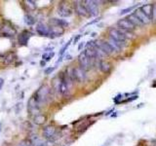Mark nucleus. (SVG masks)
Wrapping results in <instances>:
<instances>
[{
	"label": "nucleus",
	"mask_w": 156,
	"mask_h": 146,
	"mask_svg": "<svg viewBox=\"0 0 156 146\" xmlns=\"http://www.w3.org/2000/svg\"><path fill=\"white\" fill-rule=\"evenodd\" d=\"M3 85H4V79L3 78H0V90L2 89Z\"/></svg>",
	"instance_id": "c9c22d12"
},
{
	"label": "nucleus",
	"mask_w": 156,
	"mask_h": 146,
	"mask_svg": "<svg viewBox=\"0 0 156 146\" xmlns=\"http://www.w3.org/2000/svg\"><path fill=\"white\" fill-rule=\"evenodd\" d=\"M78 61H79V63H80V67L84 69L85 71H87V70L91 69V67H92V60L87 57V55H86L85 52L80 53V55H78Z\"/></svg>",
	"instance_id": "7ed1b4c3"
},
{
	"label": "nucleus",
	"mask_w": 156,
	"mask_h": 146,
	"mask_svg": "<svg viewBox=\"0 0 156 146\" xmlns=\"http://www.w3.org/2000/svg\"><path fill=\"white\" fill-rule=\"evenodd\" d=\"M24 22L25 25H33L34 23L36 22V20H35V18L32 17L31 15H25L24 17Z\"/></svg>",
	"instance_id": "5701e85b"
},
{
	"label": "nucleus",
	"mask_w": 156,
	"mask_h": 146,
	"mask_svg": "<svg viewBox=\"0 0 156 146\" xmlns=\"http://www.w3.org/2000/svg\"><path fill=\"white\" fill-rule=\"evenodd\" d=\"M96 35H97V34L95 33V32H94V33H92V36H93V37H95V36H96Z\"/></svg>",
	"instance_id": "ea45409f"
},
{
	"label": "nucleus",
	"mask_w": 156,
	"mask_h": 146,
	"mask_svg": "<svg viewBox=\"0 0 156 146\" xmlns=\"http://www.w3.org/2000/svg\"><path fill=\"white\" fill-rule=\"evenodd\" d=\"M36 31H37V33L39 35H41V36L50 37V27L43 22H39L38 25H37Z\"/></svg>",
	"instance_id": "9d476101"
},
{
	"label": "nucleus",
	"mask_w": 156,
	"mask_h": 146,
	"mask_svg": "<svg viewBox=\"0 0 156 146\" xmlns=\"http://www.w3.org/2000/svg\"><path fill=\"white\" fill-rule=\"evenodd\" d=\"M55 70V67H48V68H46L45 69V71H44V73L46 75H48V74H51L52 72H53Z\"/></svg>",
	"instance_id": "2f4dec72"
},
{
	"label": "nucleus",
	"mask_w": 156,
	"mask_h": 146,
	"mask_svg": "<svg viewBox=\"0 0 156 146\" xmlns=\"http://www.w3.org/2000/svg\"><path fill=\"white\" fill-rule=\"evenodd\" d=\"M85 5L86 9H87L89 15L91 17H96L99 15V6H98V1H92V0H87V1L83 2Z\"/></svg>",
	"instance_id": "f03ea898"
},
{
	"label": "nucleus",
	"mask_w": 156,
	"mask_h": 146,
	"mask_svg": "<svg viewBox=\"0 0 156 146\" xmlns=\"http://www.w3.org/2000/svg\"><path fill=\"white\" fill-rule=\"evenodd\" d=\"M56 133V128L54 126H47L43 130V136L47 139H52Z\"/></svg>",
	"instance_id": "4468645a"
},
{
	"label": "nucleus",
	"mask_w": 156,
	"mask_h": 146,
	"mask_svg": "<svg viewBox=\"0 0 156 146\" xmlns=\"http://www.w3.org/2000/svg\"><path fill=\"white\" fill-rule=\"evenodd\" d=\"M31 37V33L28 31H22V33H20L18 35V41L21 45L27 46L28 43V40Z\"/></svg>",
	"instance_id": "ddd939ff"
},
{
	"label": "nucleus",
	"mask_w": 156,
	"mask_h": 146,
	"mask_svg": "<svg viewBox=\"0 0 156 146\" xmlns=\"http://www.w3.org/2000/svg\"><path fill=\"white\" fill-rule=\"evenodd\" d=\"M155 146H156V145H155Z\"/></svg>",
	"instance_id": "79ce46f5"
},
{
	"label": "nucleus",
	"mask_w": 156,
	"mask_h": 146,
	"mask_svg": "<svg viewBox=\"0 0 156 146\" xmlns=\"http://www.w3.org/2000/svg\"><path fill=\"white\" fill-rule=\"evenodd\" d=\"M99 20H100V18H99V19H96V20H92V22H88V23H87V25H93V23L97 22H99Z\"/></svg>",
	"instance_id": "f704fd0d"
},
{
	"label": "nucleus",
	"mask_w": 156,
	"mask_h": 146,
	"mask_svg": "<svg viewBox=\"0 0 156 146\" xmlns=\"http://www.w3.org/2000/svg\"><path fill=\"white\" fill-rule=\"evenodd\" d=\"M151 20L156 22V3L155 4H153V9H152V17H151Z\"/></svg>",
	"instance_id": "c756f323"
},
{
	"label": "nucleus",
	"mask_w": 156,
	"mask_h": 146,
	"mask_svg": "<svg viewBox=\"0 0 156 146\" xmlns=\"http://www.w3.org/2000/svg\"><path fill=\"white\" fill-rule=\"evenodd\" d=\"M25 3H27V6H28L31 10H33V9L36 8V2L35 1H32V0H27Z\"/></svg>",
	"instance_id": "c85d7f7f"
},
{
	"label": "nucleus",
	"mask_w": 156,
	"mask_h": 146,
	"mask_svg": "<svg viewBox=\"0 0 156 146\" xmlns=\"http://www.w3.org/2000/svg\"><path fill=\"white\" fill-rule=\"evenodd\" d=\"M1 32L5 35V36H13V35H16V33H17L16 29L8 25H4L2 26Z\"/></svg>",
	"instance_id": "f3484780"
},
{
	"label": "nucleus",
	"mask_w": 156,
	"mask_h": 146,
	"mask_svg": "<svg viewBox=\"0 0 156 146\" xmlns=\"http://www.w3.org/2000/svg\"><path fill=\"white\" fill-rule=\"evenodd\" d=\"M81 36H82V35H80V34H79V35H77V36L74 38V39H73V42H74V44H76V43H77V41L80 39V37H81Z\"/></svg>",
	"instance_id": "72a5a7b5"
},
{
	"label": "nucleus",
	"mask_w": 156,
	"mask_h": 146,
	"mask_svg": "<svg viewBox=\"0 0 156 146\" xmlns=\"http://www.w3.org/2000/svg\"><path fill=\"white\" fill-rule=\"evenodd\" d=\"M50 23L52 25H57V26H60V27L65 28L66 26L68 25V22H66L65 20H63V19H56V18H54V19H51L50 20Z\"/></svg>",
	"instance_id": "a211bd4d"
},
{
	"label": "nucleus",
	"mask_w": 156,
	"mask_h": 146,
	"mask_svg": "<svg viewBox=\"0 0 156 146\" xmlns=\"http://www.w3.org/2000/svg\"><path fill=\"white\" fill-rule=\"evenodd\" d=\"M60 83H62V77H60V76L53 79V87H54V89L57 91V92H59Z\"/></svg>",
	"instance_id": "b1692460"
},
{
	"label": "nucleus",
	"mask_w": 156,
	"mask_h": 146,
	"mask_svg": "<svg viewBox=\"0 0 156 146\" xmlns=\"http://www.w3.org/2000/svg\"><path fill=\"white\" fill-rule=\"evenodd\" d=\"M27 110H28V112L30 114H33L34 116L39 114L40 112V105L37 103L35 98H34L33 96H31L27 102Z\"/></svg>",
	"instance_id": "39448f33"
},
{
	"label": "nucleus",
	"mask_w": 156,
	"mask_h": 146,
	"mask_svg": "<svg viewBox=\"0 0 156 146\" xmlns=\"http://www.w3.org/2000/svg\"><path fill=\"white\" fill-rule=\"evenodd\" d=\"M0 31H1V29H0Z\"/></svg>",
	"instance_id": "a19ab883"
},
{
	"label": "nucleus",
	"mask_w": 156,
	"mask_h": 146,
	"mask_svg": "<svg viewBox=\"0 0 156 146\" xmlns=\"http://www.w3.org/2000/svg\"><path fill=\"white\" fill-rule=\"evenodd\" d=\"M74 8H75V12L81 17H89V15L87 9H86L85 5L83 4V2L80 1H76L74 3Z\"/></svg>",
	"instance_id": "6e6552de"
},
{
	"label": "nucleus",
	"mask_w": 156,
	"mask_h": 146,
	"mask_svg": "<svg viewBox=\"0 0 156 146\" xmlns=\"http://www.w3.org/2000/svg\"><path fill=\"white\" fill-rule=\"evenodd\" d=\"M20 145H22V146H34V141H32L31 139H25Z\"/></svg>",
	"instance_id": "cd10ccee"
},
{
	"label": "nucleus",
	"mask_w": 156,
	"mask_h": 146,
	"mask_svg": "<svg viewBox=\"0 0 156 146\" xmlns=\"http://www.w3.org/2000/svg\"><path fill=\"white\" fill-rule=\"evenodd\" d=\"M71 41H72V39H70V40H69V41H68V42H67V43H66V44H65V46H63L62 49H60V57H63V54H65V52L66 51V50H67V48H68V46H69V45H70Z\"/></svg>",
	"instance_id": "bb28decb"
},
{
	"label": "nucleus",
	"mask_w": 156,
	"mask_h": 146,
	"mask_svg": "<svg viewBox=\"0 0 156 146\" xmlns=\"http://www.w3.org/2000/svg\"><path fill=\"white\" fill-rule=\"evenodd\" d=\"M58 13H59L60 17L67 18V17H70L72 15V10L67 4L62 3V4L59 6V8H58Z\"/></svg>",
	"instance_id": "0eeeda50"
},
{
	"label": "nucleus",
	"mask_w": 156,
	"mask_h": 146,
	"mask_svg": "<svg viewBox=\"0 0 156 146\" xmlns=\"http://www.w3.org/2000/svg\"><path fill=\"white\" fill-rule=\"evenodd\" d=\"M133 9H135V6H132V7H129V8H126V9H123V10H121L120 14L121 15H124L126 13H128V12H131Z\"/></svg>",
	"instance_id": "7c9ffc66"
},
{
	"label": "nucleus",
	"mask_w": 156,
	"mask_h": 146,
	"mask_svg": "<svg viewBox=\"0 0 156 146\" xmlns=\"http://www.w3.org/2000/svg\"><path fill=\"white\" fill-rule=\"evenodd\" d=\"M84 46H85V43L84 42H81V43L79 44V46H78V50H79V51H81Z\"/></svg>",
	"instance_id": "473e14b6"
},
{
	"label": "nucleus",
	"mask_w": 156,
	"mask_h": 146,
	"mask_svg": "<svg viewBox=\"0 0 156 146\" xmlns=\"http://www.w3.org/2000/svg\"><path fill=\"white\" fill-rule=\"evenodd\" d=\"M45 64H46V61L45 60H41V61H40V65H41V66H44Z\"/></svg>",
	"instance_id": "4c0bfd02"
},
{
	"label": "nucleus",
	"mask_w": 156,
	"mask_h": 146,
	"mask_svg": "<svg viewBox=\"0 0 156 146\" xmlns=\"http://www.w3.org/2000/svg\"><path fill=\"white\" fill-rule=\"evenodd\" d=\"M70 58H71L70 55H66V60H70Z\"/></svg>",
	"instance_id": "58836bf2"
},
{
	"label": "nucleus",
	"mask_w": 156,
	"mask_h": 146,
	"mask_svg": "<svg viewBox=\"0 0 156 146\" xmlns=\"http://www.w3.org/2000/svg\"><path fill=\"white\" fill-rule=\"evenodd\" d=\"M16 58V55L15 54H13V53H11V54L8 55V57L5 58V61H6V63L7 64H9V63H12L13 62V60Z\"/></svg>",
	"instance_id": "a878e982"
},
{
	"label": "nucleus",
	"mask_w": 156,
	"mask_h": 146,
	"mask_svg": "<svg viewBox=\"0 0 156 146\" xmlns=\"http://www.w3.org/2000/svg\"><path fill=\"white\" fill-rule=\"evenodd\" d=\"M133 14H135L136 16L138 18V20L143 23V25H148V23L150 22V20H150V18H148L145 14H143V12L141 11L140 8L137 9V10H135V12Z\"/></svg>",
	"instance_id": "2eb2a0df"
},
{
	"label": "nucleus",
	"mask_w": 156,
	"mask_h": 146,
	"mask_svg": "<svg viewBox=\"0 0 156 146\" xmlns=\"http://www.w3.org/2000/svg\"><path fill=\"white\" fill-rule=\"evenodd\" d=\"M141 11L143 12V14H145L147 17L150 18L151 20L152 17V9H153V4H144L143 6H141Z\"/></svg>",
	"instance_id": "aec40b11"
},
{
	"label": "nucleus",
	"mask_w": 156,
	"mask_h": 146,
	"mask_svg": "<svg viewBox=\"0 0 156 146\" xmlns=\"http://www.w3.org/2000/svg\"><path fill=\"white\" fill-rule=\"evenodd\" d=\"M51 90L47 85H43L37 90V92L34 93V95H32L35 98L36 102L39 105L44 104L45 102H47L49 100V96H50Z\"/></svg>",
	"instance_id": "f257e3e1"
},
{
	"label": "nucleus",
	"mask_w": 156,
	"mask_h": 146,
	"mask_svg": "<svg viewBox=\"0 0 156 146\" xmlns=\"http://www.w3.org/2000/svg\"><path fill=\"white\" fill-rule=\"evenodd\" d=\"M108 43L109 44V46L111 47V49L113 50V52H120L122 48L125 45L124 44H121L119 42H117V41L113 40L112 38L108 37Z\"/></svg>",
	"instance_id": "dca6fc26"
},
{
	"label": "nucleus",
	"mask_w": 156,
	"mask_h": 146,
	"mask_svg": "<svg viewBox=\"0 0 156 146\" xmlns=\"http://www.w3.org/2000/svg\"><path fill=\"white\" fill-rule=\"evenodd\" d=\"M49 27H50V38L62 36L65 33V28L60 27V26L52 25V26H49Z\"/></svg>",
	"instance_id": "f8f14e48"
},
{
	"label": "nucleus",
	"mask_w": 156,
	"mask_h": 146,
	"mask_svg": "<svg viewBox=\"0 0 156 146\" xmlns=\"http://www.w3.org/2000/svg\"><path fill=\"white\" fill-rule=\"evenodd\" d=\"M126 19L128 20H130V22H131L133 25H135L136 27H137V26H141V25H143V23L141 22L140 20H138V18L137 16H136L135 14L129 15V16L127 17Z\"/></svg>",
	"instance_id": "412c9836"
},
{
	"label": "nucleus",
	"mask_w": 156,
	"mask_h": 146,
	"mask_svg": "<svg viewBox=\"0 0 156 146\" xmlns=\"http://www.w3.org/2000/svg\"><path fill=\"white\" fill-rule=\"evenodd\" d=\"M73 73H74L75 81L79 82V83H82V82H84L86 80V78H87V75H86V71L83 68H81L80 66L74 67V68H73Z\"/></svg>",
	"instance_id": "423d86ee"
},
{
	"label": "nucleus",
	"mask_w": 156,
	"mask_h": 146,
	"mask_svg": "<svg viewBox=\"0 0 156 146\" xmlns=\"http://www.w3.org/2000/svg\"><path fill=\"white\" fill-rule=\"evenodd\" d=\"M97 45L99 46V48L105 53V55H110L113 53V50L111 49V47L109 46V44L108 43V41H96Z\"/></svg>",
	"instance_id": "9b49d317"
},
{
	"label": "nucleus",
	"mask_w": 156,
	"mask_h": 146,
	"mask_svg": "<svg viewBox=\"0 0 156 146\" xmlns=\"http://www.w3.org/2000/svg\"><path fill=\"white\" fill-rule=\"evenodd\" d=\"M54 55H55V54H54L53 52H51L50 54H49V53H45V54H43V55H42V58H43V60L49 61L52 58L54 57Z\"/></svg>",
	"instance_id": "393cba45"
},
{
	"label": "nucleus",
	"mask_w": 156,
	"mask_h": 146,
	"mask_svg": "<svg viewBox=\"0 0 156 146\" xmlns=\"http://www.w3.org/2000/svg\"><path fill=\"white\" fill-rule=\"evenodd\" d=\"M36 146H47V145H46V143L44 142H39V143H37Z\"/></svg>",
	"instance_id": "e433bc0d"
},
{
	"label": "nucleus",
	"mask_w": 156,
	"mask_h": 146,
	"mask_svg": "<svg viewBox=\"0 0 156 146\" xmlns=\"http://www.w3.org/2000/svg\"><path fill=\"white\" fill-rule=\"evenodd\" d=\"M99 67H100V71H103V73H108L111 70L110 63L108 62L106 60H100L99 61Z\"/></svg>",
	"instance_id": "6ab92c4d"
},
{
	"label": "nucleus",
	"mask_w": 156,
	"mask_h": 146,
	"mask_svg": "<svg viewBox=\"0 0 156 146\" xmlns=\"http://www.w3.org/2000/svg\"><path fill=\"white\" fill-rule=\"evenodd\" d=\"M117 25L120 29H123V30H127V31H130V32L133 31L136 28V26L133 25L132 23L130 22V20H128L127 19L119 20L117 22Z\"/></svg>",
	"instance_id": "1a4fd4ad"
},
{
	"label": "nucleus",
	"mask_w": 156,
	"mask_h": 146,
	"mask_svg": "<svg viewBox=\"0 0 156 146\" xmlns=\"http://www.w3.org/2000/svg\"><path fill=\"white\" fill-rule=\"evenodd\" d=\"M46 122V116L44 115V114H37V115L34 116L33 118V123L36 125H42L44 124V123Z\"/></svg>",
	"instance_id": "4be33fe9"
},
{
	"label": "nucleus",
	"mask_w": 156,
	"mask_h": 146,
	"mask_svg": "<svg viewBox=\"0 0 156 146\" xmlns=\"http://www.w3.org/2000/svg\"><path fill=\"white\" fill-rule=\"evenodd\" d=\"M109 37L121 44H124V45H125L126 40H127V38L121 33V31L118 28H111L110 30H109Z\"/></svg>",
	"instance_id": "20e7f679"
}]
</instances>
